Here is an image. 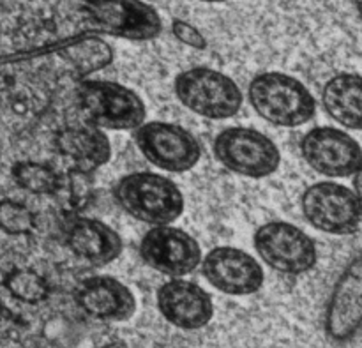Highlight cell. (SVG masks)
<instances>
[{"label": "cell", "instance_id": "obj_1", "mask_svg": "<svg viewBox=\"0 0 362 348\" xmlns=\"http://www.w3.org/2000/svg\"><path fill=\"white\" fill-rule=\"evenodd\" d=\"M247 101L258 117L276 127H300L317 115L310 88L279 71L257 74L247 85Z\"/></svg>", "mask_w": 362, "mask_h": 348}, {"label": "cell", "instance_id": "obj_2", "mask_svg": "<svg viewBox=\"0 0 362 348\" xmlns=\"http://www.w3.org/2000/svg\"><path fill=\"white\" fill-rule=\"evenodd\" d=\"M117 205L148 226L173 225L184 212V195L172 179L156 172H133L113 187Z\"/></svg>", "mask_w": 362, "mask_h": 348}, {"label": "cell", "instance_id": "obj_3", "mask_svg": "<svg viewBox=\"0 0 362 348\" xmlns=\"http://www.w3.org/2000/svg\"><path fill=\"white\" fill-rule=\"evenodd\" d=\"M76 103L85 122L103 131H136L147 122V106L140 94L117 81H78Z\"/></svg>", "mask_w": 362, "mask_h": 348}, {"label": "cell", "instance_id": "obj_4", "mask_svg": "<svg viewBox=\"0 0 362 348\" xmlns=\"http://www.w3.org/2000/svg\"><path fill=\"white\" fill-rule=\"evenodd\" d=\"M173 91L184 108L209 120L232 119L244 103L235 80L207 66L191 67L177 74Z\"/></svg>", "mask_w": 362, "mask_h": 348}, {"label": "cell", "instance_id": "obj_5", "mask_svg": "<svg viewBox=\"0 0 362 348\" xmlns=\"http://www.w3.org/2000/svg\"><path fill=\"white\" fill-rule=\"evenodd\" d=\"M85 35H112L129 41H148L161 34L163 20L144 0H83Z\"/></svg>", "mask_w": 362, "mask_h": 348}, {"label": "cell", "instance_id": "obj_6", "mask_svg": "<svg viewBox=\"0 0 362 348\" xmlns=\"http://www.w3.org/2000/svg\"><path fill=\"white\" fill-rule=\"evenodd\" d=\"M212 151L223 168L247 179H265L281 166L278 145L253 127H225L214 138Z\"/></svg>", "mask_w": 362, "mask_h": 348}, {"label": "cell", "instance_id": "obj_7", "mask_svg": "<svg viewBox=\"0 0 362 348\" xmlns=\"http://www.w3.org/2000/svg\"><path fill=\"white\" fill-rule=\"evenodd\" d=\"M306 221L327 236H354L362 228V202L345 184L320 180L306 187L300 197Z\"/></svg>", "mask_w": 362, "mask_h": 348}, {"label": "cell", "instance_id": "obj_8", "mask_svg": "<svg viewBox=\"0 0 362 348\" xmlns=\"http://www.w3.org/2000/svg\"><path fill=\"white\" fill-rule=\"evenodd\" d=\"M253 246L260 260L272 271L286 276H303L318 262L315 240L288 221H269L258 226Z\"/></svg>", "mask_w": 362, "mask_h": 348}, {"label": "cell", "instance_id": "obj_9", "mask_svg": "<svg viewBox=\"0 0 362 348\" xmlns=\"http://www.w3.org/2000/svg\"><path fill=\"white\" fill-rule=\"evenodd\" d=\"M133 137L144 158L163 172H189L202 158L198 138L179 124L147 120L133 131Z\"/></svg>", "mask_w": 362, "mask_h": 348}, {"label": "cell", "instance_id": "obj_10", "mask_svg": "<svg viewBox=\"0 0 362 348\" xmlns=\"http://www.w3.org/2000/svg\"><path fill=\"white\" fill-rule=\"evenodd\" d=\"M322 325L332 345H346L362 331V253L336 278L325 301Z\"/></svg>", "mask_w": 362, "mask_h": 348}, {"label": "cell", "instance_id": "obj_11", "mask_svg": "<svg viewBox=\"0 0 362 348\" xmlns=\"http://www.w3.org/2000/svg\"><path fill=\"white\" fill-rule=\"evenodd\" d=\"M300 154L313 172L327 179H346L362 166L359 141L345 129L318 126L300 138Z\"/></svg>", "mask_w": 362, "mask_h": 348}, {"label": "cell", "instance_id": "obj_12", "mask_svg": "<svg viewBox=\"0 0 362 348\" xmlns=\"http://www.w3.org/2000/svg\"><path fill=\"white\" fill-rule=\"evenodd\" d=\"M140 257L145 265L168 278H184L204 260L198 240L173 225L151 226L140 240Z\"/></svg>", "mask_w": 362, "mask_h": 348}, {"label": "cell", "instance_id": "obj_13", "mask_svg": "<svg viewBox=\"0 0 362 348\" xmlns=\"http://www.w3.org/2000/svg\"><path fill=\"white\" fill-rule=\"evenodd\" d=\"M202 274L218 292L232 297H246L260 292L265 271L260 260L235 246H218L204 255Z\"/></svg>", "mask_w": 362, "mask_h": 348}, {"label": "cell", "instance_id": "obj_14", "mask_svg": "<svg viewBox=\"0 0 362 348\" xmlns=\"http://www.w3.org/2000/svg\"><path fill=\"white\" fill-rule=\"evenodd\" d=\"M74 304L85 317L103 324H120L134 317L138 310L133 290L108 274L87 276L76 285Z\"/></svg>", "mask_w": 362, "mask_h": 348}, {"label": "cell", "instance_id": "obj_15", "mask_svg": "<svg viewBox=\"0 0 362 348\" xmlns=\"http://www.w3.org/2000/svg\"><path fill=\"white\" fill-rule=\"evenodd\" d=\"M156 303L161 317L180 331H200L214 317L211 294L184 278H170L159 286Z\"/></svg>", "mask_w": 362, "mask_h": 348}, {"label": "cell", "instance_id": "obj_16", "mask_svg": "<svg viewBox=\"0 0 362 348\" xmlns=\"http://www.w3.org/2000/svg\"><path fill=\"white\" fill-rule=\"evenodd\" d=\"M59 154L69 163L71 172L92 175L112 159V141L106 131L88 122L73 124L59 131L55 138Z\"/></svg>", "mask_w": 362, "mask_h": 348}, {"label": "cell", "instance_id": "obj_17", "mask_svg": "<svg viewBox=\"0 0 362 348\" xmlns=\"http://www.w3.org/2000/svg\"><path fill=\"white\" fill-rule=\"evenodd\" d=\"M66 244L74 257L94 267L112 264L124 250L119 232L94 218L73 219L66 232Z\"/></svg>", "mask_w": 362, "mask_h": 348}, {"label": "cell", "instance_id": "obj_18", "mask_svg": "<svg viewBox=\"0 0 362 348\" xmlns=\"http://www.w3.org/2000/svg\"><path fill=\"white\" fill-rule=\"evenodd\" d=\"M325 113L343 129L362 131V76L339 73L329 78L322 91Z\"/></svg>", "mask_w": 362, "mask_h": 348}, {"label": "cell", "instance_id": "obj_19", "mask_svg": "<svg viewBox=\"0 0 362 348\" xmlns=\"http://www.w3.org/2000/svg\"><path fill=\"white\" fill-rule=\"evenodd\" d=\"M4 290L13 303L35 308L52 296L48 279L30 267H16L4 276Z\"/></svg>", "mask_w": 362, "mask_h": 348}, {"label": "cell", "instance_id": "obj_20", "mask_svg": "<svg viewBox=\"0 0 362 348\" xmlns=\"http://www.w3.org/2000/svg\"><path fill=\"white\" fill-rule=\"evenodd\" d=\"M13 177L21 190L32 195H59L66 175L55 166L41 161H20L13 166Z\"/></svg>", "mask_w": 362, "mask_h": 348}, {"label": "cell", "instance_id": "obj_21", "mask_svg": "<svg viewBox=\"0 0 362 348\" xmlns=\"http://www.w3.org/2000/svg\"><path fill=\"white\" fill-rule=\"evenodd\" d=\"M35 214L18 200H0V230L7 236H27L35 230Z\"/></svg>", "mask_w": 362, "mask_h": 348}, {"label": "cell", "instance_id": "obj_22", "mask_svg": "<svg viewBox=\"0 0 362 348\" xmlns=\"http://www.w3.org/2000/svg\"><path fill=\"white\" fill-rule=\"evenodd\" d=\"M170 28H172L173 37H175L177 41L182 42V45L191 46V48H194V50L207 48V39L204 37V34H202L197 27H193L191 23H187V21L175 18V20L172 21V27Z\"/></svg>", "mask_w": 362, "mask_h": 348}, {"label": "cell", "instance_id": "obj_23", "mask_svg": "<svg viewBox=\"0 0 362 348\" xmlns=\"http://www.w3.org/2000/svg\"><path fill=\"white\" fill-rule=\"evenodd\" d=\"M354 191H356L357 197H359L362 202V166L357 170L356 175H354Z\"/></svg>", "mask_w": 362, "mask_h": 348}, {"label": "cell", "instance_id": "obj_24", "mask_svg": "<svg viewBox=\"0 0 362 348\" xmlns=\"http://www.w3.org/2000/svg\"><path fill=\"white\" fill-rule=\"evenodd\" d=\"M200 2H205V4H225V2H230V0H200Z\"/></svg>", "mask_w": 362, "mask_h": 348}, {"label": "cell", "instance_id": "obj_25", "mask_svg": "<svg viewBox=\"0 0 362 348\" xmlns=\"http://www.w3.org/2000/svg\"><path fill=\"white\" fill-rule=\"evenodd\" d=\"M361 14H362V6H361Z\"/></svg>", "mask_w": 362, "mask_h": 348}]
</instances>
